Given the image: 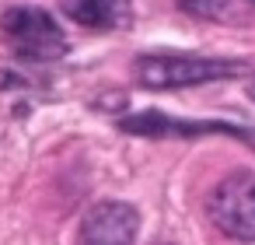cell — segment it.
<instances>
[{
	"label": "cell",
	"instance_id": "1",
	"mask_svg": "<svg viewBox=\"0 0 255 245\" xmlns=\"http://www.w3.org/2000/svg\"><path fill=\"white\" fill-rule=\"evenodd\" d=\"M0 32L7 35V42L14 46L18 56L35 60V63L60 60L67 53L63 28L42 7H11V11H4V18H0Z\"/></svg>",
	"mask_w": 255,
	"mask_h": 245
},
{
	"label": "cell",
	"instance_id": "2",
	"mask_svg": "<svg viewBox=\"0 0 255 245\" xmlns=\"http://www.w3.org/2000/svg\"><path fill=\"white\" fill-rule=\"evenodd\" d=\"M210 221L238 242H255V172H231L206 200Z\"/></svg>",
	"mask_w": 255,
	"mask_h": 245
},
{
	"label": "cell",
	"instance_id": "3",
	"mask_svg": "<svg viewBox=\"0 0 255 245\" xmlns=\"http://www.w3.org/2000/svg\"><path fill=\"white\" fill-rule=\"evenodd\" d=\"M241 67L224 60H189V56H143L136 60V77L143 88L164 91V88H189L206 84L220 77H234Z\"/></svg>",
	"mask_w": 255,
	"mask_h": 245
},
{
	"label": "cell",
	"instance_id": "4",
	"mask_svg": "<svg viewBox=\"0 0 255 245\" xmlns=\"http://www.w3.org/2000/svg\"><path fill=\"white\" fill-rule=\"evenodd\" d=\"M140 231V214L129 203L109 200L91 207V214L81 221V238L84 242H98V245H112V242H133Z\"/></svg>",
	"mask_w": 255,
	"mask_h": 245
},
{
	"label": "cell",
	"instance_id": "5",
	"mask_svg": "<svg viewBox=\"0 0 255 245\" xmlns=\"http://www.w3.org/2000/svg\"><path fill=\"white\" fill-rule=\"evenodd\" d=\"M60 7L67 18H74L84 28L109 32V28H126L133 18L129 0H60Z\"/></svg>",
	"mask_w": 255,
	"mask_h": 245
},
{
	"label": "cell",
	"instance_id": "6",
	"mask_svg": "<svg viewBox=\"0 0 255 245\" xmlns=\"http://www.w3.org/2000/svg\"><path fill=\"white\" fill-rule=\"evenodd\" d=\"M175 4L192 14V18H210V21H220L227 14V0H175Z\"/></svg>",
	"mask_w": 255,
	"mask_h": 245
}]
</instances>
